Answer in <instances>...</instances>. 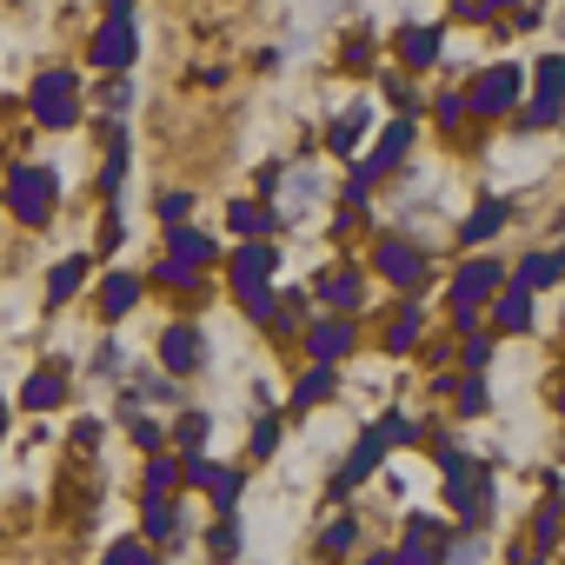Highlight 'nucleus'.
Wrapping results in <instances>:
<instances>
[{
    "mask_svg": "<svg viewBox=\"0 0 565 565\" xmlns=\"http://www.w3.org/2000/svg\"><path fill=\"white\" fill-rule=\"evenodd\" d=\"M140 539H153V552H167V545H180V539H186V505H180L173 492H160V499H147V505H140Z\"/></svg>",
    "mask_w": 565,
    "mask_h": 565,
    "instance_id": "obj_12",
    "label": "nucleus"
},
{
    "mask_svg": "<svg viewBox=\"0 0 565 565\" xmlns=\"http://www.w3.org/2000/svg\"><path fill=\"white\" fill-rule=\"evenodd\" d=\"M380 439H386V446H419V426H413L406 413H386V419H380Z\"/></svg>",
    "mask_w": 565,
    "mask_h": 565,
    "instance_id": "obj_41",
    "label": "nucleus"
},
{
    "mask_svg": "<svg viewBox=\"0 0 565 565\" xmlns=\"http://www.w3.org/2000/svg\"><path fill=\"white\" fill-rule=\"evenodd\" d=\"M353 340H360L353 313H320V320H307V347H313V366H340V360L353 353Z\"/></svg>",
    "mask_w": 565,
    "mask_h": 565,
    "instance_id": "obj_10",
    "label": "nucleus"
},
{
    "mask_svg": "<svg viewBox=\"0 0 565 565\" xmlns=\"http://www.w3.org/2000/svg\"><path fill=\"white\" fill-rule=\"evenodd\" d=\"M373 266L393 279V287H406V294H426V279H433V259H426L413 239H399V233H386V239L373 246Z\"/></svg>",
    "mask_w": 565,
    "mask_h": 565,
    "instance_id": "obj_6",
    "label": "nucleus"
},
{
    "mask_svg": "<svg viewBox=\"0 0 565 565\" xmlns=\"http://www.w3.org/2000/svg\"><path fill=\"white\" fill-rule=\"evenodd\" d=\"M313 300H320L327 313H353V307L366 300V273H360V266H340V273L313 279Z\"/></svg>",
    "mask_w": 565,
    "mask_h": 565,
    "instance_id": "obj_14",
    "label": "nucleus"
},
{
    "mask_svg": "<svg viewBox=\"0 0 565 565\" xmlns=\"http://www.w3.org/2000/svg\"><path fill=\"white\" fill-rule=\"evenodd\" d=\"M213 439V413H200V406H180V419L167 426V446H186V452H200Z\"/></svg>",
    "mask_w": 565,
    "mask_h": 565,
    "instance_id": "obj_26",
    "label": "nucleus"
},
{
    "mask_svg": "<svg viewBox=\"0 0 565 565\" xmlns=\"http://www.w3.org/2000/svg\"><path fill=\"white\" fill-rule=\"evenodd\" d=\"M386 94H393V107H399V120H413V114H419V87H413V81H399V74H386Z\"/></svg>",
    "mask_w": 565,
    "mask_h": 565,
    "instance_id": "obj_42",
    "label": "nucleus"
},
{
    "mask_svg": "<svg viewBox=\"0 0 565 565\" xmlns=\"http://www.w3.org/2000/svg\"><path fill=\"white\" fill-rule=\"evenodd\" d=\"M273 266H279L273 239H246V246L233 253V294H239V307H246L253 320L273 313Z\"/></svg>",
    "mask_w": 565,
    "mask_h": 565,
    "instance_id": "obj_1",
    "label": "nucleus"
},
{
    "mask_svg": "<svg viewBox=\"0 0 565 565\" xmlns=\"http://www.w3.org/2000/svg\"><path fill=\"white\" fill-rule=\"evenodd\" d=\"M287 186H294V213H300V206H320V200L333 193V186H327V173H313V167H300Z\"/></svg>",
    "mask_w": 565,
    "mask_h": 565,
    "instance_id": "obj_34",
    "label": "nucleus"
},
{
    "mask_svg": "<svg viewBox=\"0 0 565 565\" xmlns=\"http://www.w3.org/2000/svg\"><path fill=\"white\" fill-rule=\"evenodd\" d=\"M386 452H393V446L380 439V426H366V433L353 439V452H347V466L333 472V499H347L353 486H366V479H373V472L386 466Z\"/></svg>",
    "mask_w": 565,
    "mask_h": 565,
    "instance_id": "obj_11",
    "label": "nucleus"
},
{
    "mask_svg": "<svg viewBox=\"0 0 565 565\" xmlns=\"http://www.w3.org/2000/svg\"><path fill=\"white\" fill-rule=\"evenodd\" d=\"M28 107H34V120H41L47 134H67V127L81 120V87H74V74H67V67H47V74L34 81V94H28Z\"/></svg>",
    "mask_w": 565,
    "mask_h": 565,
    "instance_id": "obj_3",
    "label": "nucleus"
},
{
    "mask_svg": "<svg viewBox=\"0 0 565 565\" xmlns=\"http://www.w3.org/2000/svg\"><path fill=\"white\" fill-rule=\"evenodd\" d=\"M279 193H287V167H279V160H266V167H259V200L273 206Z\"/></svg>",
    "mask_w": 565,
    "mask_h": 565,
    "instance_id": "obj_43",
    "label": "nucleus"
},
{
    "mask_svg": "<svg viewBox=\"0 0 565 565\" xmlns=\"http://www.w3.org/2000/svg\"><path fill=\"white\" fill-rule=\"evenodd\" d=\"M360 565H393V558H386V552H373V558H360Z\"/></svg>",
    "mask_w": 565,
    "mask_h": 565,
    "instance_id": "obj_49",
    "label": "nucleus"
},
{
    "mask_svg": "<svg viewBox=\"0 0 565 565\" xmlns=\"http://www.w3.org/2000/svg\"><path fill=\"white\" fill-rule=\"evenodd\" d=\"M186 213H193V200H186V193H167V200H160V220H167V226H180Z\"/></svg>",
    "mask_w": 565,
    "mask_h": 565,
    "instance_id": "obj_44",
    "label": "nucleus"
},
{
    "mask_svg": "<svg viewBox=\"0 0 565 565\" xmlns=\"http://www.w3.org/2000/svg\"><path fill=\"white\" fill-rule=\"evenodd\" d=\"M200 492L213 499V512H233V505H239V492H246V479H239V466H206Z\"/></svg>",
    "mask_w": 565,
    "mask_h": 565,
    "instance_id": "obj_27",
    "label": "nucleus"
},
{
    "mask_svg": "<svg viewBox=\"0 0 565 565\" xmlns=\"http://www.w3.org/2000/svg\"><path fill=\"white\" fill-rule=\"evenodd\" d=\"M446 545H452V532L439 519H413L399 552H393V565H446Z\"/></svg>",
    "mask_w": 565,
    "mask_h": 565,
    "instance_id": "obj_13",
    "label": "nucleus"
},
{
    "mask_svg": "<svg viewBox=\"0 0 565 565\" xmlns=\"http://www.w3.org/2000/svg\"><path fill=\"white\" fill-rule=\"evenodd\" d=\"M153 279H160V287H200V266H186V259L167 253V259L153 266Z\"/></svg>",
    "mask_w": 565,
    "mask_h": 565,
    "instance_id": "obj_40",
    "label": "nucleus"
},
{
    "mask_svg": "<svg viewBox=\"0 0 565 565\" xmlns=\"http://www.w3.org/2000/svg\"><path fill=\"white\" fill-rule=\"evenodd\" d=\"M114 14H134V0H114Z\"/></svg>",
    "mask_w": 565,
    "mask_h": 565,
    "instance_id": "obj_50",
    "label": "nucleus"
},
{
    "mask_svg": "<svg viewBox=\"0 0 565 565\" xmlns=\"http://www.w3.org/2000/svg\"><path fill=\"white\" fill-rule=\"evenodd\" d=\"M452 406H459L466 419H486V413H492V386H486V373H466L459 393H452Z\"/></svg>",
    "mask_w": 565,
    "mask_h": 565,
    "instance_id": "obj_30",
    "label": "nucleus"
},
{
    "mask_svg": "<svg viewBox=\"0 0 565 565\" xmlns=\"http://www.w3.org/2000/svg\"><path fill=\"white\" fill-rule=\"evenodd\" d=\"M558 279H565V246H558V253H525V259H519V273H512V287L545 294V287H558Z\"/></svg>",
    "mask_w": 565,
    "mask_h": 565,
    "instance_id": "obj_19",
    "label": "nucleus"
},
{
    "mask_svg": "<svg viewBox=\"0 0 565 565\" xmlns=\"http://www.w3.org/2000/svg\"><path fill=\"white\" fill-rule=\"evenodd\" d=\"M140 287H147L140 273H107L100 279V320H127L140 307Z\"/></svg>",
    "mask_w": 565,
    "mask_h": 565,
    "instance_id": "obj_18",
    "label": "nucleus"
},
{
    "mask_svg": "<svg viewBox=\"0 0 565 565\" xmlns=\"http://www.w3.org/2000/svg\"><path fill=\"white\" fill-rule=\"evenodd\" d=\"M419 340H426V313H419V300H406L393 313V327H386V353H413Z\"/></svg>",
    "mask_w": 565,
    "mask_h": 565,
    "instance_id": "obj_25",
    "label": "nucleus"
},
{
    "mask_svg": "<svg viewBox=\"0 0 565 565\" xmlns=\"http://www.w3.org/2000/svg\"><path fill=\"white\" fill-rule=\"evenodd\" d=\"M505 220H512V206L486 193V200L459 220V246H486V239H499V233H505Z\"/></svg>",
    "mask_w": 565,
    "mask_h": 565,
    "instance_id": "obj_16",
    "label": "nucleus"
},
{
    "mask_svg": "<svg viewBox=\"0 0 565 565\" xmlns=\"http://www.w3.org/2000/svg\"><path fill=\"white\" fill-rule=\"evenodd\" d=\"M439 47H446V28H439V21H419V28L399 34V61H406V67H433Z\"/></svg>",
    "mask_w": 565,
    "mask_h": 565,
    "instance_id": "obj_21",
    "label": "nucleus"
},
{
    "mask_svg": "<svg viewBox=\"0 0 565 565\" xmlns=\"http://www.w3.org/2000/svg\"><path fill=\"white\" fill-rule=\"evenodd\" d=\"M558 459H565V446H558Z\"/></svg>",
    "mask_w": 565,
    "mask_h": 565,
    "instance_id": "obj_53",
    "label": "nucleus"
},
{
    "mask_svg": "<svg viewBox=\"0 0 565 565\" xmlns=\"http://www.w3.org/2000/svg\"><path fill=\"white\" fill-rule=\"evenodd\" d=\"M499 287H505V266H499V259H466V266L452 273V320L472 333V313H479Z\"/></svg>",
    "mask_w": 565,
    "mask_h": 565,
    "instance_id": "obj_5",
    "label": "nucleus"
},
{
    "mask_svg": "<svg viewBox=\"0 0 565 565\" xmlns=\"http://www.w3.org/2000/svg\"><path fill=\"white\" fill-rule=\"evenodd\" d=\"M558 539H565V512H558V505H539V512H532V545L552 552Z\"/></svg>",
    "mask_w": 565,
    "mask_h": 565,
    "instance_id": "obj_36",
    "label": "nucleus"
},
{
    "mask_svg": "<svg viewBox=\"0 0 565 565\" xmlns=\"http://www.w3.org/2000/svg\"><path fill=\"white\" fill-rule=\"evenodd\" d=\"M446 499H452V512H459V525H472V532H486L492 525V505H499V492H492V466H466V472H452L446 479Z\"/></svg>",
    "mask_w": 565,
    "mask_h": 565,
    "instance_id": "obj_4",
    "label": "nucleus"
},
{
    "mask_svg": "<svg viewBox=\"0 0 565 565\" xmlns=\"http://www.w3.org/2000/svg\"><path fill=\"white\" fill-rule=\"evenodd\" d=\"M127 100H134V81H127V74H114V81H107V107H127Z\"/></svg>",
    "mask_w": 565,
    "mask_h": 565,
    "instance_id": "obj_47",
    "label": "nucleus"
},
{
    "mask_svg": "<svg viewBox=\"0 0 565 565\" xmlns=\"http://www.w3.org/2000/svg\"><path fill=\"white\" fill-rule=\"evenodd\" d=\"M206 552H213L220 565H233V558H239V519H233V512H220V525L206 532Z\"/></svg>",
    "mask_w": 565,
    "mask_h": 565,
    "instance_id": "obj_32",
    "label": "nucleus"
},
{
    "mask_svg": "<svg viewBox=\"0 0 565 565\" xmlns=\"http://www.w3.org/2000/svg\"><path fill=\"white\" fill-rule=\"evenodd\" d=\"M558 419H565V386H558Z\"/></svg>",
    "mask_w": 565,
    "mask_h": 565,
    "instance_id": "obj_51",
    "label": "nucleus"
},
{
    "mask_svg": "<svg viewBox=\"0 0 565 565\" xmlns=\"http://www.w3.org/2000/svg\"><path fill=\"white\" fill-rule=\"evenodd\" d=\"M127 433H134V446L153 459V452H167V426L160 419H140V413H127Z\"/></svg>",
    "mask_w": 565,
    "mask_h": 565,
    "instance_id": "obj_37",
    "label": "nucleus"
},
{
    "mask_svg": "<svg viewBox=\"0 0 565 565\" xmlns=\"http://www.w3.org/2000/svg\"><path fill=\"white\" fill-rule=\"evenodd\" d=\"M519 94H525V74L499 61V67H486V74L466 87V107H472V114H486V120H499V114H512V107H519Z\"/></svg>",
    "mask_w": 565,
    "mask_h": 565,
    "instance_id": "obj_8",
    "label": "nucleus"
},
{
    "mask_svg": "<svg viewBox=\"0 0 565 565\" xmlns=\"http://www.w3.org/2000/svg\"><path fill=\"white\" fill-rule=\"evenodd\" d=\"M532 313H539V307H532L525 287H499V294H492V327H499V333H525Z\"/></svg>",
    "mask_w": 565,
    "mask_h": 565,
    "instance_id": "obj_22",
    "label": "nucleus"
},
{
    "mask_svg": "<svg viewBox=\"0 0 565 565\" xmlns=\"http://www.w3.org/2000/svg\"><path fill=\"white\" fill-rule=\"evenodd\" d=\"M0 433H8V406H0Z\"/></svg>",
    "mask_w": 565,
    "mask_h": 565,
    "instance_id": "obj_52",
    "label": "nucleus"
},
{
    "mask_svg": "<svg viewBox=\"0 0 565 565\" xmlns=\"http://www.w3.org/2000/svg\"><path fill=\"white\" fill-rule=\"evenodd\" d=\"M87 366H94V373H120V347H114V340H107V347H94V360H87Z\"/></svg>",
    "mask_w": 565,
    "mask_h": 565,
    "instance_id": "obj_46",
    "label": "nucleus"
},
{
    "mask_svg": "<svg viewBox=\"0 0 565 565\" xmlns=\"http://www.w3.org/2000/svg\"><path fill=\"white\" fill-rule=\"evenodd\" d=\"M134 54H140L134 14H107V21H100V34L87 41V61H94L100 74H127V67H134Z\"/></svg>",
    "mask_w": 565,
    "mask_h": 565,
    "instance_id": "obj_7",
    "label": "nucleus"
},
{
    "mask_svg": "<svg viewBox=\"0 0 565 565\" xmlns=\"http://www.w3.org/2000/svg\"><path fill=\"white\" fill-rule=\"evenodd\" d=\"M8 206H14L21 226H47L54 206H61V173H54V167H21V173L8 180Z\"/></svg>",
    "mask_w": 565,
    "mask_h": 565,
    "instance_id": "obj_2",
    "label": "nucleus"
},
{
    "mask_svg": "<svg viewBox=\"0 0 565 565\" xmlns=\"http://www.w3.org/2000/svg\"><path fill=\"white\" fill-rule=\"evenodd\" d=\"M373 127H380L373 100H353V107H347V114H340V120L327 127V147H333V153H360V140H366Z\"/></svg>",
    "mask_w": 565,
    "mask_h": 565,
    "instance_id": "obj_15",
    "label": "nucleus"
},
{
    "mask_svg": "<svg viewBox=\"0 0 565 565\" xmlns=\"http://www.w3.org/2000/svg\"><path fill=\"white\" fill-rule=\"evenodd\" d=\"M492 353H499V333H466V340L452 347V360H459L466 373H486V366H492Z\"/></svg>",
    "mask_w": 565,
    "mask_h": 565,
    "instance_id": "obj_29",
    "label": "nucleus"
},
{
    "mask_svg": "<svg viewBox=\"0 0 565 565\" xmlns=\"http://www.w3.org/2000/svg\"><path fill=\"white\" fill-rule=\"evenodd\" d=\"M532 87H539V100H565V54H545L532 67Z\"/></svg>",
    "mask_w": 565,
    "mask_h": 565,
    "instance_id": "obj_33",
    "label": "nucleus"
},
{
    "mask_svg": "<svg viewBox=\"0 0 565 565\" xmlns=\"http://www.w3.org/2000/svg\"><path fill=\"white\" fill-rule=\"evenodd\" d=\"M333 393H340V366H307L300 386H294V413H313V406H327Z\"/></svg>",
    "mask_w": 565,
    "mask_h": 565,
    "instance_id": "obj_24",
    "label": "nucleus"
},
{
    "mask_svg": "<svg viewBox=\"0 0 565 565\" xmlns=\"http://www.w3.org/2000/svg\"><path fill=\"white\" fill-rule=\"evenodd\" d=\"M512 565H545V552H519V558H512Z\"/></svg>",
    "mask_w": 565,
    "mask_h": 565,
    "instance_id": "obj_48",
    "label": "nucleus"
},
{
    "mask_svg": "<svg viewBox=\"0 0 565 565\" xmlns=\"http://www.w3.org/2000/svg\"><path fill=\"white\" fill-rule=\"evenodd\" d=\"M160 366H167V380H193V373H206V333L200 327H167L160 333Z\"/></svg>",
    "mask_w": 565,
    "mask_h": 565,
    "instance_id": "obj_9",
    "label": "nucleus"
},
{
    "mask_svg": "<svg viewBox=\"0 0 565 565\" xmlns=\"http://www.w3.org/2000/svg\"><path fill=\"white\" fill-rule=\"evenodd\" d=\"M558 28H565V21H558Z\"/></svg>",
    "mask_w": 565,
    "mask_h": 565,
    "instance_id": "obj_54",
    "label": "nucleus"
},
{
    "mask_svg": "<svg viewBox=\"0 0 565 565\" xmlns=\"http://www.w3.org/2000/svg\"><path fill=\"white\" fill-rule=\"evenodd\" d=\"M353 545H360V525H353V519H333V525L320 532V552H327V558H347Z\"/></svg>",
    "mask_w": 565,
    "mask_h": 565,
    "instance_id": "obj_38",
    "label": "nucleus"
},
{
    "mask_svg": "<svg viewBox=\"0 0 565 565\" xmlns=\"http://www.w3.org/2000/svg\"><path fill=\"white\" fill-rule=\"evenodd\" d=\"M81 287H87V259L74 253V259H61V266L47 273V307H67V300L81 294Z\"/></svg>",
    "mask_w": 565,
    "mask_h": 565,
    "instance_id": "obj_28",
    "label": "nucleus"
},
{
    "mask_svg": "<svg viewBox=\"0 0 565 565\" xmlns=\"http://www.w3.org/2000/svg\"><path fill=\"white\" fill-rule=\"evenodd\" d=\"M226 226L246 233V239H266V233H279V213H273L266 200H233V206H226Z\"/></svg>",
    "mask_w": 565,
    "mask_h": 565,
    "instance_id": "obj_23",
    "label": "nucleus"
},
{
    "mask_svg": "<svg viewBox=\"0 0 565 565\" xmlns=\"http://www.w3.org/2000/svg\"><path fill=\"white\" fill-rule=\"evenodd\" d=\"M167 253H173V259H186V266H213V259H220V239L180 220V226H167Z\"/></svg>",
    "mask_w": 565,
    "mask_h": 565,
    "instance_id": "obj_20",
    "label": "nucleus"
},
{
    "mask_svg": "<svg viewBox=\"0 0 565 565\" xmlns=\"http://www.w3.org/2000/svg\"><path fill=\"white\" fill-rule=\"evenodd\" d=\"M273 452H279V413H259L246 433V459H273Z\"/></svg>",
    "mask_w": 565,
    "mask_h": 565,
    "instance_id": "obj_31",
    "label": "nucleus"
},
{
    "mask_svg": "<svg viewBox=\"0 0 565 565\" xmlns=\"http://www.w3.org/2000/svg\"><path fill=\"white\" fill-rule=\"evenodd\" d=\"M21 406H28V413H54V406H67V373H61V366H34L28 386H21Z\"/></svg>",
    "mask_w": 565,
    "mask_h": 565,
    "instance_id": "obj_17",
    "label": "nucleus"
},
{
    "mask_svg": "<svg viewBox=\"0 0 565 565\" xmlns=\"http://www.w3.org/2000/svg\"><path fill=\"white\" fill-rule=\"evenodd\" d=\"M160 492H180V459H167V452L147 459V499H160Z\"/></svg>",
    "mask_w": 565,
    "mask_h": 565,
    "instance_id": "obj_35",
    "label": "nucleus"
},
{
    "mask_svg": "<svg viewBox=\"0 0 565 565\" xmlns=\"http://www.w3.org/2000/svg\"><path fill=\"white\" fill-rule=\"evenodd\" d=\"M439 120L459 127V120H466V94H439Z\"/></svg>",
    "mask_w": 565,
    "mask_h": 565,
    "instance_id": "obj_45",
    "label": "nucleus"
},
{
    "mask_svg": "<svg viewBox=\"0 0 565 565\" xmlns=\"http://www.w3.org/2000/svg\"><path fill=\"white\" fill-rule=\"evenodd\" d=\"M558 120H565L558 100H532V107L519 114V134H545V127H558Z\"/></svg>",
    "mask_w": 565,
    "mask_h": 565,
    "instance_id": "obj_39",
    "label": "nucleus"
}]
</instances>
